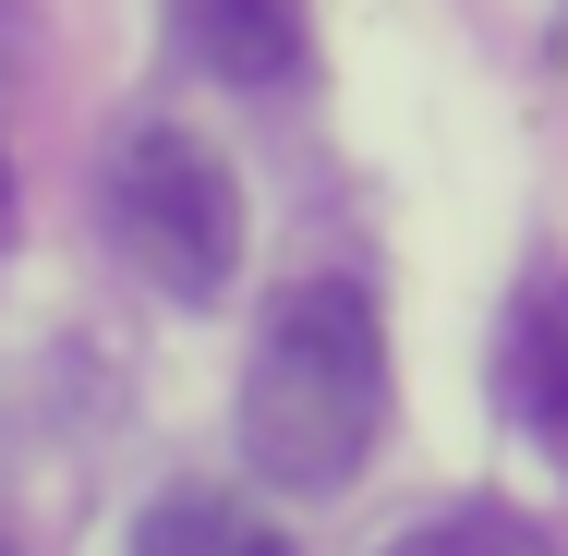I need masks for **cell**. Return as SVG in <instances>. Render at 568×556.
Returning a JSON list of instances; mask_svg holds the SVG:
<instances>
[{
	"label": "cell",
	"instance_id": "cell-1",
	"mask_svg": "<svg viewBox=\"0 0 568 556\" xmlns=\"http://www.w3.org/2000/svg\"><path fill=\"white\" fill-rule=\"evenodd\" d=\"M242 459L278 496H339L387 447V327L351 279H291L242 351Z\"/></svg>",
	"mask_w": 568,
	"mask_h": 556
},
{
	"label": "cell",
	"instance_id": "cell-2",
	"mask_svg": "<svg viewBox=\"0 0 568 556\" xmlns=\"http://www.w3.org/2000/svg\"><path fill=\"white\" fill-rule=\"evenodd\" d=\"M98 219H110L121 266L158 279L170 303H219L242 266V182L219 170V145H194L182 121H133L98 170Z\"/></svg>",
	"mask_w": 568,
	"mask_h": 556
},
{
	"label": "cell",
	"instance_id": "cell-3",
	"mask_svg": "<svg viewBox=\"0 0 568 556\" xmlns=\"http://www.w3.org/2000/svg\"><path fill=\"white\" fill-rule=\"evenodd\" d=\"M496 400L532 447L568 459V266H532L508 291V327H496Z\"/></svg>",
	"mask_w": 568,
	"mask_h": 556
},
{
	"label": "cell",
	"instance_id": "cell-4",
	"mask_svg": "<svg viewBox=\"0 0 568 556\" xmlns=\"http://www.w3.org/2000/svg\"><path fill=\"white\" fill-rule=\"evenodd\" d=\"M170 24L219 85H254V98L303 85V61H315V0H170Z\"/></svg>",
	"mask_w": 568,
	"mask_h": 556
},
{
	"label": "cell",
	"instance_id": "cell-5",
	"mask_svg": "<svg viewBox=\"0 0 568 556\" xmlns=\"http://www.w3.org/2000/svg\"><path fill=\"white\" fill-rule=\"evenodd\" d=\"M133 556H291V533L254 520V508L219 496V484H170V496L133 520Z\"/></svg>",
	"mask_w": 568,
	"mask_h": 556
},
{
	"label": "cell",
	"instance_id": "cell-6",
	"mask_svg": "<svg viewBox=\"0 0 568 556\" xmlns=\"http://www.w3.org/2000/svg\"><path fill=\"white\" fill-rule=\"evenodd\" d=\"M387 556H545L520 520H496V508H459V520H424V533H399Z\"/></svg>",
	"mask_w": 568,
	"mask_h": 556
},
{
	"label": "cell",
	"instance_id": "cell-7",
	"mask_svg": "<svg viewBox=\"0 0 568 556\" xmlns=\"http://www.w3.org/2000/svg\"><path fill=\"white\" fill-rule=\"evenodd\" d=\"M0 230H12V182H0Z\"/></svg>",
	"mask_w": 568,
	"mask_h": 556
}]
</instances>
